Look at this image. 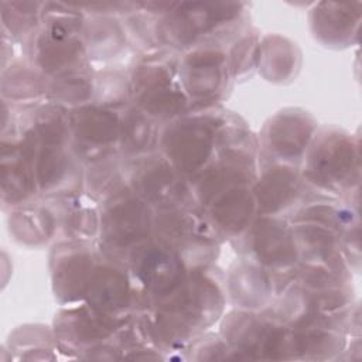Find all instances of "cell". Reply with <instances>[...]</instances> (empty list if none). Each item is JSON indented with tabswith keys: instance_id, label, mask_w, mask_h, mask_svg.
Wrapping results in <instances>:
<instances>
[{
	"instance_id": "cell-1",
	"label": "cell",
	"mask_w": 362,
	"mask_h": 362,
	"mask_svg": "<svg viewBox=\"0 0 362 362\" xmlns=\"http://www.w3.org/2000/svg\"><path fill=\"white\" fill-rule=\"evenodd\" d=\"M157 301V327L168 328L170 335L181 341L216 320L223 291L216 277L198 272L188 274L180 287Z\"/></svg>"
},
{
	"instance_id": "cell-2",
	"label": "cell",
	"mask_w": 362,
	"mask_h": 362,
	"mask_svg": "<svg viewBox=\"0 0 362 362\" xmlns=\"http://www.w3.org/2000/svg\"><path fill=\"white\" fill-rule=\"evenodd\" d=\"M222 122L221 116L211 113L177 117L160 133L158 146L181 175L192 178L216 154Z\"/></svg>"
},
{
	"instance_id": "cell-3",
	"label": "cell",
	"mask_w": 362,
	"mask_h": 362,
	"mask_svg": "<svg viewBox=\"0 0 362 362\" xmlns=\"http://www.w3.org/2000/svg\"><path fill=\"white\" fill-rule=\"evenodd\" d=\"M154 215L150 204L130 188L115 189L103 202L99 236L110 257L127 255L151 238Z\"/></svg>"
},
{
	"instance_id": "cell-4",
	"label": "cell",
	"mask_w": 362,
	"mask_h": 362,
	"mask_svg": "<svg viewBox=\"0 0 362 362\" xmlns=\"http://www.w3.org/2000/svg\"><path fill=\"white\" fill-rule=\"evenodd\" d=\"M178 66L170 54H157L139 64L130 78L132 98L137 109L151 119L180 117L188 100L180 82Z\"/></svg>"
},
{
	"instance_id": "cell-5",
	"label": "cell",
	"mask_w": 362,
	"mask_h": 362,
	"mask_svg": "<svg viewBox=\"0 0 362 362\" xmlns=\"http://www.w3.org/2000/svg\"><path fill=\"white\" fill-rule=\"evenodd\" d=\"M305 151L304 178L315 187L331 192L349 187L356 158L348 134L324 132L314 136Z\"/></svg>"
},
{
	"instance_id": "cell-6",
	"label": "cell",
	"mask_w": 362,
	"mask_h": 362,
	"mask_svg": "<svg viewBox=\"0 0 362 362\" xmlns=\"http://www.w3.org/2000/svg\"><path fill=\"white\" fill-rule=\"evenodd\" d=\"M136 284L156 300L170 294L188 277L185 262L157 240H148L127 255Z\"/></svg>"
},
{
	"instance_id": "cell-7",
	"label": "cell",
	"mask_w": 362,
	"mask_h": 362,
	"mask_svg": "<svg viewBox=\"0 0 362 362\" xmlns=\"http://www.w3.org/2000/svg\"><path fill=\"white\" fill-rule=\"evenodd\" d=\"M130 177V189L136 192L150 205H160V208L181 205L191 197L187 182L174 165L164 157V154L147 153L133 157L132 164L127 167Z\"/></svg>"
},
{
	"instance_id": "cell-8",
	"label": "cell",
	"mask_w": 362,
	"mask_h": 362,
	"mask_svg": "<svg viewBox=\"0 0 362 362\" xmlns=\"http://www.w3.org/2000/svg\"><path fill=\"white\" fill-rule=\"evenodd\" d=\"M69 115V137L78 157L99 161L112 154L120 141L122 120L115 112L99 105L76 106Z\"/></svg>"
},
{
	"instance_id": "cell-9",
	"label": "cell",
	"mask_w": 362,
	"mask_h": 362,
	"mask_svg": "<svg viewBox=\"0 0 362 362\" xmlns=\"http://www.w3.org/2000/svg\"><path fill=\"white\" fill-rule=\"evenodd\" d=\"M228 55L215 45H198L180 61L178 76L182 89L197 103H208L228 89Z\"/></svg>"
},
{
	"instance_id": "cell-10",
	"label": "cell",
	"mask_w": 362,
	"mask_h": 362,
	"mask_svg": "<svg viewBox=\"0 0 362 362\" xmlns=\"http://www.w3.org/2000/svg\"><path fill=\"white\" fill-rule=\"evenodd\" d=\"M246 245V255L262 267L286 269L296 264L298 249L294 230L273 215H262L239 236Z\"/></svg>"
},
{
	"instance_id": "cell-11",
	"label": "cell",
	"mask_w": 362,
	"mask_h": 362,
	"mask_svg": "<svg viewBox=\"0 0 362 362\" xmlns=\"http://www.w3.org/2000/svg\"><path fill=\"white\" fill-rule=\"evenodd\" d=\"M315 133L311 116L297 109L277 113L266 124L262 140L263 148L273 157V163L296 165L303 157Z\"/></svg>"
},
{
	"instance_id": "cell-12",
	"label": "cell",
	"mask_w": 362,
	"mask_h": 362,
	"mask_svg": "<svg viewBox=\"0 0 362 362\" xmlns=\"http://www.w3.org/2000/svg\"><path fill=\"white\" fill-rule=\"evenodd\" d=\"M202 206L221 238H239L250 226L257 209L253 191L246 184L222 188Z\"/></svg>"
},
{
	"instance_id": "cell-13",
	"label": "cell",
	"mask_w": 362,
	"mask_h": 362,
	"mask_svg": "<svg viewBox=\"0 0 362 362\" xmlns=\"http://www.w3.org/2000/svg\"><path fill=\"white\" fill-rule=\"evenodd\" d=\"M132 281L115 257L95 263L86 281L83 298L86 304L103 314L117 313L130 305Z\"/></svg>"
},
{
	"instance_id": "cell-14",
	"label": "cell",
	"mask_w": 362,
	"mask_h": 362,
	"mask_svg": "<svg viewBox=\"0 0 362 362\" xmlns=\"http://www.w3.org/2000/svg\"><path fill=\"white\" fill-rule=\"evenodd\" d=\"M83 240L58 245L51 257L55 294L64 301L83 298L95 253Z\"/></svg>"
},
{
	"instance_id": "cell-15",
	"label": "cell",
	"mask_w": 362,
	"mask_h": 362,
	"mask_svg": "<svg viewBox=\"0 0 362 362\" xmlns=\"http://www.w3.org/2000/svg\"><path fill=\"white\" fill-rule=\"evenodd\" d=\"M300 184L301 178L296 165L270 164L253 189L257 209L262 215L276 216L296 199Z\"/></svg>"
},
{
	"instance_id": "cell-16",
	"label": "cell",
	"mask_w": 362,
	"mask_h": 362,
	"mask_svg": "<svg viewBox=\"0 0 362 362\" xmlns=\"http://www.w3.org/2000/svg\"><path fill=\"white\" fill-rule=\"evenodd\" d=\"M314 35L325 44H342L358 28L359 11L349 4L320 3L310 14Z\"/></svg>"
},
{
	"instance_id": "cell-17",
	"label": "cell",
	"mask_w": 362,
	"mask_h": 362,
	"mask_svg": "<svg viewBox=\"0 0 362 362\" xmlns=\"http://www.w3.org/2000/svg\"><path fill=\"white\" fill-rule=\"evenodd\" d=\"M120 120V150L127 156L137 157L151 153L160 143L157 123L136 106L129 109Z\"/></svg>"
},
{
	"instance_id": "cell-18",
	"label": "cell",
	"mask_w": 362,
	"mask_h": 362,
	"mask_svg": "<svg viewBox=\"0 0 362 362\" xmlns=\"http://www.w3.org/2000/svg\"><path fill=\"white\" fill-rule=\"evenodd\" d=\"M93 93L98 95L96 103L102 107L119 106L132 96V83L129 78L119 71H105L95 78Z\"/></svg>"
}]
</instances>
